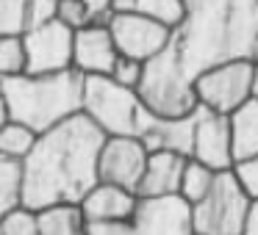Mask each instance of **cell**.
<instances>
[{"instance_id":"1","label":"cell","mask_w":258,"mask_h":235,"mask_svg":"<svg viewBox=\"0 0 258 235\" xmlns=\"http://www.w3.org/2000/svg\"><path fill=\"white\" fill-rule=\"evenodd\" d=\"M106 133L84 111L39 133L23 158V205L42 210L61 202L78 205L97 183V158Z\"/></svg>"},{"instance_id":"2","label":"cell","mask_w":258,"mask_h":235,"mask_svg":"<svg viewBox=\"0 0 258 235\" xmlns=\"http://www.w3.org/2000/svg\"><path fill=\"white\" fill-rule=\"evenodd\" d=\"M186 14L172 31V50L183 69H203L230 58H250L258 36V0H183Z\"/></svg>"},{"instance_id":"3","label":"cell","mask_w":258,"mask_h":235,"mask_svg":"<svg viewBox=\"0 0 258 235\" xmlns=\"http://www.w3.org/2000/svg\"><path fill=\"white\" fill-rule=\"evenodd\" d=\"M0 91L9 119L28 125L36 133L56 128L84 108V75L73 67L47 75L23 72L14 78H0Z\"/></svg>"},{"instance_id":"4","label":"cell","mask_w":258,"mask_h":235,"mask_svg":"<svg viewBox=\"0 0 258 235\" xmlns=\"http://www.w3.org/2000/svg\"><path fill=\"white\" fill-rule=\"evenodd\" d=\"M136 91H139L142 105L153 116L178 119L189 116L200 108L195 94V78L178 61L172 45H167L156 58L145 64V78H142Z\"/></svg>"},{"instance_id":"5","label":"cell","mask_w":258,"mask_h":235,"mask_svg":"<svg viewBox=\"0 0 258 235\" xmlns=\"http://www.w3.org/2000/svg\"><path fill=\"white\" fill-rule=\"evenodd\" d=\"M81 111L106 136H139L147 108L139 91L117 83L111 75H84V108Z\"/></svg>"},{"instance_id":"6","label":"cell","mask_w":258,"mask_h":235,"mask_svg":"<svg viewBox=\"0 0 258 235\" xmlns=\"http://www.w3.org/2000/svg\"><path fill=\"white\" fill-rule=\"evenodd\" d=\"M252 196L244 191L233 169L217 172L211 188L203 199L191 205V224L195 232L203 235H241L244 216Z\"/></svg>"},{"instance_id":"7","label":"cell","mask_w":258,"mask_h":235,"mask_svg":"<svg viewBox=\"0 0 258 235\" xmlns=\"http://www.w3.org/2000/svg\"><path fill=\"white\" fill-rule=\"evenodd\" d=\"M252 75L255 64L250 58H230L203 69L195 78L197 105L217 113H233L252 97Z\"/></svg>"},{"instance_id":"8","label":"cell","mask_w":258,"mask_h":235,"mask_svg":"<svg viewBox=\"0 0 258 235\" xmlns=\"http://www.w3.org/2000/svg\"><path fill=\"white\" fill-rule=\"evenodd\" d=\"M73 39L75 31L64 25L61 20H50L36 28L23 31V45H25V61L31 75H47V72H61L73 67Z\"/></svg>"},{"instance_id":"9","label":"cell","mask_w":258,"mask_h":235,"mask_svg":"<svg viewBox=\"0 0 258 235\" xmlns=\"http://www.w3.org/2000/svg\"><path fill=\"white\" fill-rule=\"evenodd\" d=\"M108 31H111L114 45L122 56L139 58L145 64L150 58H156L172 42V28L169 25L134 12H114V17L108 20Z\"/></svg>"},{"instance_id":"10","label":"cell","mask_w":258,"mask_h":235,"mask_svg":"<svg viewBox=\"0 0 258 235\" xmlns=\"http://www.w3.org/2000/svg\"><path fill=\"white\" fill-rule=\"evenodd\" d=\"M136 235H191V202L180 194L139 196L131 216Z\"/></svg>"},{"instance_id":"11","label":"cell","mask_w":258,"mask_h":235,"mask_svg":"<svg viewBox=\"0 0 258 235\" xmlns=\"http://www.w3.org/2000/svg\"><path fill=\"white\" fill-rule=\"evenodd\" d=\"M147 155L150 152L145 150L139 136H106L97 158V177L103 183L136 191L147 166Z\"/></svg>"},{"instance_id":"12","label":"cell","mask_w":258,"mask_h":235,"mask_svg":"<svg viewBox=\"0 0 258 235\" xmlns=\"http://www.w3.org/2000/svg\"><path fill=\"white\" fill-rule=\"evenodd\" d=\"M200 163L211 166L214 172H228L236 166L233 161V139H230L228 113H217L208 108L195 111V139H191V155Z\"/></svg>"},{"instance_id":"13","label":"cell","mask_w":258,"mask_h":235,"mask_svg":"<svg viewBox=\"0 0 258 235\" xmlns=\"http://www.w3.org/2000/svg\"><path fill=\"white\" fill-rule=\"evenodd\" d=\"M119 50L108 25L89 23L75 31L73 39V69L81 75H108L117 61Z\"/></svg>"},{"instance_id":"14","label":"cell","mask_w":258,"mask_h":235,"mask_svg":"<svg viewBox=\"0 0 258 235\" xmlns=\"http://www.w3.org/2000/svg\"><path fill=\"white\" fill-rule=\"evenodd\" d=\"M139 139L147 152L158 150H175L180 155H191V139H195V113L178 119H164L153 116L147 111L145 122H142Z\"/></svg>"},{"instance_id":"15","label":"cell","mask_w":258,"mask_h":235,"mask_svg":"<svg viewBox=\"0 0 258 235\" xmlns=\"http://www.w3.org/2000/svg\"><path fill=\"white\" fill-rule=\"evenodd\" d=\"M136 202H139L136 191L97 180L78 205L84 210L86 221H100V218H131L136 210Z\"/></svg>"},{"instance_id":"16","label":"cell","mask_w":258,"mask_h":235,"mask_svg":"<svg viewBox=\"0 0 258 235\" xmlns=\"http://www.w3.org/2000/svg\"><path fill=\"white\" fill-rule=\"evenodd\" d=\"M189 155H180L175 150H158L147 155L145 174L139 180V196H161V194H178L180 191V177Z\"/></svg>"},{"instance_id":"17","label":"cell","mask_w":258,"mask_h":235,"mask_svg":"<svg viewBox=\"0 0 258 235\" xmlns=\"http://www.w3.org/2000/svg\"><path fill=\"white\" fill-rule=\"evenodd\" d=\"M230 119V139H233V161H247V158L258 155V100L250 97L241 102Z\"/></svg>"},{"instance_id":"18","label":"cell","mask_w":258,"mask_h":235,"mask_svg":"<svg viewBox=\"0 0 258 235\" xmlns=\"http://www.w3.org/2000/svg\"><path fill=\"white\" fill-rule=\"evenodd\" d=\"M36 216H39L42 235H86V216L75 202L42 207L36 210Z\"/></svg>"},{"instance_id":"19","label":"cell","mask_w":258,"mask_h":235,"mask_svg":"<svg viewBox=\"0 0 258 235\" xmlns=\"http://www.w3.org/2000/svg\"><path fill=\"white\" fill-rule=\"evenodd\" d=\"M114 9L117 12H134V14L153 17L158 23L169 25L172 31L180 25V20L186 14L183 0H114Z\"/></svg>"},{"instance_id":"20","label":"cell","mask_w":258,"mask_h":235,"mask_svg":"<svg viewBox=\"0 0 258 235\" xmlns=\"http://www.w3.org/2000/svg\"><path fill=\"white\" fill-rule=\"evenodd\" d=\"M36 139H39V133H36L34 128L17 122V119H6V122L0 125V155L23 161V158L34 150Z\"/></svg>"},{"instance_id":"21","label":"cell","mask_w":258,"mask_h":235,"mask_svg":"<svg viewBox=\"0 0 258 235\" xmlns=\"http://www.w3.org/2000/svg\"><path fill=\"white\" fill-rule=\"evenodd\" d=\"M23 205V161L0 155V218Z\"/></svg>"},{"instance_id":"22","label":"cell","mask_w":258,"mask_h":235,"mask_svg":"<svg viewBox=\"0 0 258 235\" xmlns=\"http://www.w3.org/2000/svg\"><path fill=\"white\" fill-rule=\"evenodd\" d=\"M214 177H217V172H214L211 166L200 163L197 158H189L186 166H183V177H180V191H178V194L195 205L197 199L206 196V191L211 188Z\"/></svg>"},{"instance_id":"23","label":"cell","mask_w":258,"mask_h":235,"mask_svg":"<svg viewBox=\"0 0 258 235\" xmlns=\"http://www.w3.org/2000/svg\"><path fill=\"white\" fill-rule=\"evenodd\" d=\"M28 69L23 34H0V78H14Z\"/></svg>"},{"instance_id":"24","label":"cell","mask_w":258,"mask_h":235,"mask_svg":"<svg viewBox=\"0 0 258 235\" xmlns=\"http://www.w3.org/2000/svg\"><path fill=\"white\" fill-rule=\"evenodd\" d=\"M0 235H42L36 210L20 205L0 218Z\"/></svg>"},{"instance_id":"25","label":"cell","mask_w":258,"mask_h":235,"mask_svg":"<svg viewBox=\"0 0 258 235\" xmlns=\"http://www.w3.org/2000/svg\"><path fill=\"white\" fill-rule=\"evenodd\" d=\"M108 75H111L117 83L128 86V89H139L142 78H145V61H139V58H131V56H122V53H119Z\"/></svg>"},{"instance_id":"26","label":"cell","mask_w":258,"mask_h":235,"mask_svg":"<svg viewBox=\"0 0 258 235\" xmlns=\"http://www.w3.org/2000/svg\"><path fill=\"white\" fill-rule=\"evenodd\" d=\"M25 0H0V34H23Z\"/></svg>"},{"instance_id":"27","label":"cell","mask_w":258,"mask_h":235,"mask_svg":"<svg viewBox=\"0 0 258 235\" xmlns=\"http://www.w3.org/2000/svg\"><path fill=\"white\" fill-rule=\"evenodd\" d=\"M56 20L70 25L73 31L89 25V12H86L84 0H56Z\"/></svg>"},{"instance_id":"28","label":"cell","mask_w":258,"mask_h":235,"mask_svg":"<svg viewBox=\"0 0 258 235\" xmlns=\"http://www.w3.org/2000/svg\"><path fill=\"white\" fill-rule=\"evenodd\" d=\"M50 20H56V0H25V28H36Z\"/></svg>"},{"instance_id":"29","label":"cell","mask_w":258,"mask_h":235,"mask_svg":"<svg viewBox=\"0 0 258 235\" xmlns=\"http://www.w3.org/2000/svg\"><path fill=\"white\" fill-rule=\"evenodd\" d=\"M86 235H136L131 218H100L86 221Z\"/></svg>"},{"instance_id":"30","label":"cell","mask_w":258,"mask_h":235,"mask_svg":"<svg viewBox=\"0 0 258 235\" xmlns=\"http://www.w3.org/2000/svg\"><path fill=\"white\" fill-rule=\"evenodd\" d=\"M236 177H239V183L244 185V191L252 196V199H258V155L247 158V161H239L233 166Z\"/></svg>"},{"instance_id":"31","label":"cell","mask_w":258,"mask_h":235,"mask_svg":"<svg viewBox=\"0 0 258 235\" xmlns=\"http://www.w3.org/2000/svg\"><path fill=\"white\" fill-rule=\"evenodd\" d=\"M86 12H89V23H100L108 25V20L114 17V0H84Z\"/></svg>"},{"instance_id":"32","label":"cell","mask_w":258,"mask_h":235,"mask_svg":"<svg viewBox=\"0 0 258 235\" xmlns=\"http://www.w3.org/2000/svg\"><path fill=\"white\" fill-rule=\"evenodd\" d=\"M241 235H258V199H250V207H247Z\"/></svg>"},{"instance_id":"33","label":"cell","mask_w":258,"mask_h":235,"mask_svg":"<svg viewBox=\"0 0 258 235\" xmlns=\"http://www.w3.org/2000/svg\"><path fill=\"white\" fill-rule=\"evenodd\" d=\"M9 119V113H6V100H3V91H0V125Z\"/></svg>"},{"instance_id":"34","label":"cell","mask_w":258,"mask_h":235,"mask_svg":"<svg viewBox=\"0 0 258 235\" xmlns=\"http://www.w3.org/2000/svg\"><path fill=\"white\" fill-rule=\"evenodd\" d=\"M250 61H252V64H258V36H255V42H252V50H250Z\"/></svg>"},{"instance_id":"35","label":"cell","mask_w":258,"mask_h":235,"mask_svg":"<svg viewBox=\"0 0 258 235\" xmlns=\"http://www.w3.org/2000/svg\"><path fill=\"white\" fill-rule=\"evenodd\" d=\"M252 97L258 100V64H255V75H252Z\"/></svg>"},{"instance_id":"36","label":"cell","mask_w":258,"mask_h":235,"mask_svg":"<svg viewBox=\"0 0 258 235\" xmlns=\"http://www.w3.org/2000/svg\"><path fill=\"white\" fill-rule=\"evenodd\" d=\"M191 235H203V232H191Z\"/></svg>"}]
</instances>
